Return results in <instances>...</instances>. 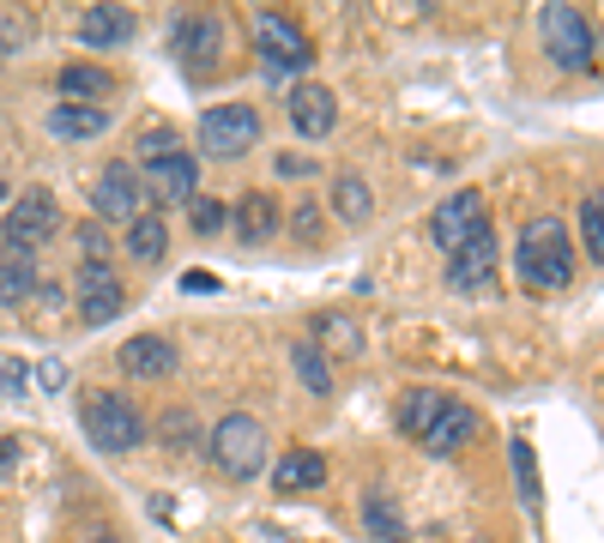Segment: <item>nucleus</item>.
Returning a JSON list of instances; mask_svg holds the SVG:
<instances>
[{
    "instance_id": "f257e3e1",
    "label": "nucleus",
    "mask_w": 604,
    "mask_h": 543,
    "mask_svg": "<svg viewBox=\"0 0 604 543\" xmlns=\"http://www.w3.org/2000/svg\"><path fill=\"white\" fill-rule=\"evenodd\" d=\"M399 435L418 441L435 459H447V452H460L478 435V411L460 399H447V393H435V387H411L399 399Z\"/></svg>"
},
{
    "instance_id": "f03ea898",
    "label": "nucleus",
    "mask_w": 604,
    "mask_h": 543,
    "mask_svg": "<svg viewBox=\"0 0 604 543\" xmlns=\"http://www.w3.org/2000/svg\"><path fill=\"white\" fill-rule=\"evenodd\" d=\"M514 266H520V285L539 290V297H556V290L575 285V236L556 212H539L526 218L520 248H514Z\"/></svg>"
},
{
    "instance_id": "7ed1b4c3",
    "label": "nucleus",
    "mask_w": 604,
    "mask_h": 543,
    "mask_svg": "<svg viewBox=\"0 0 604 543\" xmlns=\"http://www.w3.org/2000/svg\"><path fill=\"white\" fill-rule=\"evenodd\" d=\"M80 417H85V441H92L97 452H133L145 441V417L109 387H85L80 393Z\"/></svg>"
},
{
    "instance_id": "20e7f679",
    "label": "nucleus",
    "mask_w": 604,
    "mask_h": 543,
    "mask_svg": "<svg viewBox=\"0 0 604 543\" xmlns=\"http://www.w3.org/2000/svg\"><path fill=\"white\" fill-rule=\"evenodd\" d=\"M206 452H212V466H218L224 478L249 483L254 471L266 466V429H261V417H249V411L218 417V429L206 435Z\"/></svg>"
},
{
    "instance_id": "39448f33",
    "label": "nucleus",
    "mask_w": 604,
    "mask_h": 543,
    "mask_svg": "<svg viewBox=\"0 0 604 543\" xmlns=\"http://www.w3.org/2000/svg\"><path fill=\"white\" fill-rule=\"evenodd\" d=\"M539 31H544V55H551L563 73H592L599 61V31L580 7H544L539 13Z\"/></svg>"
},
{
    "instance_id": "423d86ee",
    "label": "nucleus",
    "mask_w": 604,
    "mask_h": 543,
    "mask_svg": "<svg viewBox=\"0 0 604 543\" xmlns=\"http://www.w3.org/2000/svg\"><path fill=\"white\" fill-rule=\"evenodd\" d=\"M254 49H261V73L266 79H290L315 61V43L290 13H261L254 19Z\"/></svg>"
},
{
    "instance_id": "0eeeda50",
    "label": "nucleus",
    "mask_w": 604,
    "mask_h": 543,
    "mask_svg": "<svg viewBox=\"0 0 604 543\" xmlns=\"http://www.w3.org/2000/svg\"><path fill=\"white\" fill-rule=\"evenodd\" d=\"M55 230H61V206H55V194H49V188H25V200L7 206L0 242H7V254L31 260L43 242H55Z\"/></svg>"
},
{
    "instance_id": "6e6552de",
    "label": "nucleus",
    "mask_w": 604,
    "mask_h": 543,
    "mask_svg": "<svg viewBox=\"0 0 604 543\" xmlns=\"http://www.w3.org/2000/svg\"><path fill=\"white\" fill-rule=\"evenodd\" d=\"M200 145L212 157H249L261 145V109L254 104H218L200 116Z\"/></svg>"
},
{
    "instance_id": "1a4fd4ad",
    "label": "nucleus",
    "mask_w": 604,
    "mask_h": 543,
    "mask_svg": "<svg viewBox=\"0 0 604 543\" xmlns=\"http://www.w3.org/2000/svg\"><path fill=\"white\" fill-rule=\"evenodd\" d=\"M478 230H490V206H484L478 188H460L454 200H442V206L430 212V242L442 248V254H460Z\"/></svg>"
},
{
    "instance_id": "9d476101",
    "label": "nucleus",
    "mask_w": 604,
    "mask_h": 543,
    "mask_svg": "<svg viewBox=\"0 0 604 543\" xmlns=\"http://www.w3.org/2000/svg\"><path fill=\"white\" fill-rule=\"evenodd\" d=\"M170 55L188 67V73H206L224 55V19L218 13H182L170 25Z\"/></svg>"
},
{
    "instance_id": "9b49d317",
    "label": "nucleus",
    "mask_w": 604,
    "mask_h": 543,
    "mask_svg": "<svg viewBox=\"0 0 604 543\" xmlns=\"http://www.w3.org/2000/svg\"><path fill=\"white\" fill-rule=\"evenodd\" d=\"M92 206H97V218H121V224L145 218V176H140L133 164H121V157H116V164L97 176Z\"/></svg>"
},
{
    "instance_id": "f8f14e48",
    "label": "nucleus",
    "mask_w": 604,
    "mask_h": 543,
    "mask_svg": "<svg viewBox=\"0 0 604 543\" xmlns=\"http://www.w3.org/2000/svg\"><path fill=\"white\" fill-rule=\"evenodd\" d=\"M73 297H80V321L85 326H109L121 309H128V290H121V272L116 266H80Z\"/></svg>"
},
{
    "instance_id": "ddd939ff",
    "label": "nucleus",
    "mask_w": 604,
    "mask_h": 543,
    "mask_svg": "<svg viewBox=\"0 0 604 543\" xmlns=\"http://www.w3.org/2000/svg\"><path fill=\"white\" fill-rule=\"evenodd\" d=\"M496 266H502L496 230H478L460 254H447V285L454 290H490L496 285Z\"/></svg>"
},
{
    "instance_id": "4468645a",
    "label": "nucleus",
    "mask_w": 604,
    "mask_h": 543,
    "mask_svg": "<svg viewBox=\"0 0 604 543\" xmlns=\"http://www.w3.org/2000/svg\"><path fill=\"white\" fill-rule=\"evenodd\" d=\"M285 109H290V128H297L302 140H327L333 121H339V97H333L327 85H297Z\"/></svg>"
},
{
    "instance_id": "2eb2a0df",
    "label": "nucleus",
    "mask_w": 604,
    "mask_h": 543,
    "mask_svg": "<svg viewBox=\"0 0 604 543\" xmlns=\"http://www.w3.org/2000/svg\"><path fill=\"white\" fill-rule=\"evenodd\" d=\"M170 369H176V345L164 333H140V338H128V345H121V375L164 381Z\"/></svg>"
},
{
    "instance_id": "dca6fc26",
    "label": "nucleus",
    "mask_w": 604,
    "mask_h": 543,
    "mask_svg": "<svg viewBox=\"0 0 604 543\" xmlns=\"http://www.w3.org/2000/svg\"><path fill=\"white\" fill-rule=\"evenodd\" d=\"M73 37H80L85 49H121V43L133 37V13L128 7H85Z\"/></svg>"
},
{
    "instance_id": "f3484780",
    "label": "nucleus",
    "mask_w": 604,
    "mask_h": 543,
    "mask_svg": "<svg viewBox=\"0 0 604 543\" xmlns=\"http://www.w3.org/2000/svg\"><path fill=\"white\" fill-rule=\"evenodd\" d=\"M357 514H363V538L369 543H411L394 490H363V507H357Z\"/></svg>"
},
{
    "instance_id": "a211bd4d",
    "label": "nucleus",
    "mask_w": 604,
    "mask_h": 543,
    "mask_svg": "<svg viewBox=\"0 0 604 543\" xmlns=\"http://www.w3.org/2000/svg\"><path fill=\"white\" fill-rule=\"evenodd\" d=\"M321 483H327V459H321L315 447H290L273 466V490L278 495H309V490H321Z\"/></svg>"
},
{
    "instance_id": "6ab92c4d",
    "label": "nucleus",
    "mask_w": 604,
    "mask_h": 543,
    "mask_svg": "<svg viewBox=\"0 0 604 543\" xmlns=\"http://www.w3.org/2000/svg\"><path fill=\"white\" fill-rule=\"evenodd\" d=\"M55 85H61L67 104H85V109H97L104 97H116V73H109V67H92V61H67Z\"/></svg>"
},
{
    "instance_id": "aec40b11",
    "label": "nucleus",
    "mask_w": 604,
    "mask_h": 543,
    "mask_svg": "<svg viewBox=\"0 0 604 543\" xmlns=\"http://www.w3.org/2000/svg\"><path fill=\"white\" fill-rule=\"evenodd\" d=\"M194 188H200V169H194V157H170V164H158V169H145V194L152 200H194Z\"/></svg>"
},
{
    "instance_id": "412c9836",
    "label": "nucleus",
    "mask_w": 604,
    "mask_h": 543,
    "mask_svg": "<svg viewBox=\"0 0 604 543\" xmlns=\"http://www.w3.org/2000/svg\"><path fill=\"white\" fill-rule=\"evenodd\" d=\"M273 230H278V200L261 194V188H254V194H242L237 200V236H242V242L266 248V242H273Z\"/></svg>"
},
{
    "instance_id": "4be33fe9",
    "label": "nucleus",
    "mask_w": 604,
    "mask_h": 543,
    "mask_svg": "<svg viewBox=\"0 0 604 543\" xmlns=\"http://www.w3.org/2000/svg\"><path fill=\"white\" fill-rule=\"evenodd\" d=\"M104 128H109V109H85V104H55L49 109L55 140H97Z\"/></svg>"
},
{
    "instance_id": "5701e85b",
    "label": "nucleus",
    "mask_w": 604,
    "mask_h": 543,
    "mask_svg": "<svg viewBox=\"0 0 604 543\" xmlns=\"http://www.w3.org/2000/svg\"><path fill=\"white\" fill-rule=\"evenodd\" d=\"M121 248H128V254L140 260V266H158L164 248H170V224H164L158 212H145V218H133V224H128V242H121Z\"/></svg>"
},
{
    "instance_id": "b1692460",
    "label": "nucleus",
    "mask_w": 604,
    "mask_h": 543,
    "mask_svg": "<svg viewBox=\"0 0 604 543\" xmlns=\"http://www.w3.org/2000/svg\"><path fill=\"white\" fill-rule=\"evenodd\" d=\"M333 212H339V224H369V212H375V194H369L363 176H333Z\"/></svg>"
},
{
    "instance_id": "393cba45",
    "label": "nucleus",
    "mask_w": 604,
    "mask_h": 543,
    "mask_svg": "<svg viewBox=\"0 0 604 543\" xmlns=\"http://www.w3.org/2000/svg\"><path fill=\"white\" fill-rule=\"evenodd\" d=\"M31 297H37V266L19 254H0V309H19Z\"/></svg>"
},
{
    "instance_id": "a878e982",
    "label": "nucleus",
    "mask_w": 604,
    "mask_h": 543,
    "mask_svg": "<svg viewBox=\"0 0 604 543\" xmlns=\"http://www.w3.org/2000/svg\"><path fill=\"white\" fill-rule=\"evenodd\" d=\"M508 459H514V490H520L526 514H539L544 483H539V452H532V441H508Z\"/></svg>"
},
{
    "instance_id": "bb28decb",
    "label": "nucleus",
    "mask_w": 604,
    "mask_h": 543,
    "mask_svg": "<svg viewBox=\"0 0 604 543\" xmlns=\"http://www.w3.org/2000/svg\"><path fill=\"white\" fill-rule=\"evenodd\" d=\"M290 362H297L302 387H309V393H321V399H327V393H333V362H327V350H321V345H309V338H302V345H290Z\"/></svg>"
},
{
    "instance_id": "cd10ccee",
    "label": "nucleus",
    "mask_w": 604,
    "mask_h": 543,
    "mask_svg": "<svg viewBox=\"0 0 604 543\" xmlns=\"http://www.w3.org/2000/svg\"><path fill=\"white\" fill-rule=\"evenodd\" d=\"M133 152H140V169H158L170 157H182V140H176V128H145Z\"/></svg>"
},
{
    "instance_id": "c85d7f7f",
    "label": "nucleus",
    "mask_w": 604,
    "mask_h": 543,
    "mask_svg": "<svg viewBox=\"0 0 604 543\" xmlns=\"http://www.w3.org/2000/svg\"><path fill=\"white\" fill-rule=\"evenodd\" d=\"M315 338H333V350H345V357H363V333H357L345 314H321V321H315Z\"/></svg>"
},
{
    "instance_id": "c756f323",
    "label": "nucleus",
    "mask_w": 604,
    "mask_h": 543,
    "mask_svg": "<svg viewBox=\"0 0 604 543\" xmlns=\"http://www.w3.org/2000/svg\"><path fill=\"white\" fill-rule=\"evenodd\" d=\"M580 236H587V254L604 266V194L580 200Z\"/></svg>"
},
{
    "instance_id": "7c9ffc66",
    "label": "nucleus",
    "mask_w": 604,
    "mask_h": 543,
    "mask_svg": "<svg viewBox=\"0 0 604 543\" xmlns=\"http://www.w3.org/2000/svg\"><path fill=\"white\" fill-rule=\"evenodd\" d=\"M188 224H194L200 236H218L224 224H230V212H224L218 200H200V194H194V200H188Z\"/></svg>"
},
{
    "instance_id": "2f4dec72",
    "label": "nucleus",
    "mask_w": 604,
    "mask_h": 543,
    "mask_svg": "<svg viewBox=\"0 0 604 543\" xmlns=\"http://www.w3.org/2000/svg\"><path fill=\"white\" fill-rule=\"evenodd\" d=\"M80 248H85V266H109V254H116V248H109V236H104V224H80Z\"/></svg>"
},
{
    "instance_id": "473e14b6",
    "label": "nucleus",
    "mask_w": 604,
    "mask_h": 543,
    "mask_svg": "<svg viewBox=\"0 0 604 543\" xmlns=\"http://www.w3.org/2000/svg\"><path fill=\"white\" fill-rule=\"evenodd\" d=\"M164 447H170V452H188V447H194V417H188V411H170V417H164Z\"/></svg>"
},
{
    "instance_id": "72a5a7b5",
    "label": "nucleus",
    "mask_w": 604,
    "mask_h": 543,
    "mask_svg": "<svg viewBox=\"0 0 604 543\" xmlns=\"http://www.w3.org/2000/svg\"><path fill=\"white\" fill-rule=\"evenodd\" d=\"M290 230H297V242H302V248H315V242H321V206H315V200H302V206H297Z\"/></svg>"
},
{
    "instance_id": "f704fd0d",
    "label": "nucleus",
    "mask_w": 604,
    "mask_h": 543,
    "mask_svg": "<svg viewBox=\"0 0 604 543\" xmlns=\"http://www.w3.org/2000/svg\"><path fill=\"white\" fill-rule=\"evenodd\" d=\"M0 387H7V393H25V387H31L25 362H7V369H0Z\"/></svg>"
},
{
    "instance_id": "c9c22d12",
    "label": "nucleus",
    "mask_w": 604,
    "mask_h": 543,
    "mask_svg": "<svg viewBox=\"0 0 604 543\" xmlns=\"http://www.w3.org/2000/svg\"><path fill=\"white\" fill-rule=\"evenodd\" d=\"M37 381H43L49 393H61V387H67V369H61V362H43V375H37Z\"/></svg>"
},
{
    "instance_id": "e433bc0d",
    "label": "nucleus",
    "mask_w": 604,
    "mask_h": 543,
    "mask_svg": "<svg viewBox=\"0 0 604 543\" xmlns=\"http://www.w3.org/2000/svg\"><path fill=\"white\" fill-rule=\"evenodd\" d=\"M182 290H218V278L212 272H182Z\"/></svg>"
},
{
    "instance_id": "4c0bfd02",
    "label": "nucleus",
    "mask_w": 604,
    "mask_h": 543,
    "mask_svg": "<svg viewBox=\"0 0 604 543\" xmlns=\"http://www.w3.org/2000/svg\"><path fill=\"white\" fill-rule=\"evenodd\" d=\"M19 466V441H0V483H7V471Z\"/></svg>"
},
{
    "instance_id": "58836bf2",
    "label": "nucleus",
    "mask_w": 604,
    "mask_h": 543,
    "mask_svg": "<svg viewBox=\"0 0 604 543\" xmlns=\"http://www.w3.org/2000/svg\"><path fill=\"white\" fill-rule=\"evenodd\" d=\"M85 543H121V538H116V531H92Z\"/></svg>"
},
{
    "instance_id": "ea45409f",
    "label": "nucleus",
    "mask_w": 604,
    "mask_h": 543,
    "mask_svg": "<svg viewBox=\"0 0 604 543\" xmlns=\"http://www.w3.org/2000/svg\"><path fill=\"white\" fill-rule=\"evenodd\" d=\"M0 200H7V188H0Z\"/></svg>"
}]
</instances>
